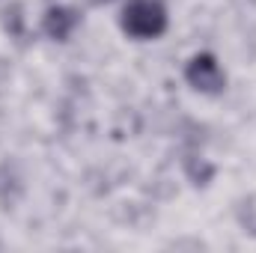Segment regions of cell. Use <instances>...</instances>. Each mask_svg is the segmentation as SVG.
Instances as JSON below:
<instances>
[{"mask_svg": "<svg viewBox=\"0 0 256 253\" xmlns=\"http://www.w3.org/2000/svg\"><path fill=\"white\" fill-rule=\"evenodd\" d=\"M92 3H96V6H104V3H110V0H92Z\"/></svg>", "mask_w": 256, "mask_h": 253, "instance_id": "4", "label": "cell"}, {"mask_svg": "<svg viewBox=\"0 0 256 253\" xmlns=\"http://www.w3.org/2000/svg\"><path fill=\"white\" fill-rule=\"evenodd\" d=\"M78 21H80L78 9H72V6H51L45 12V18H42V30H45L48 39L66 42L72 36V30L78 27Z\"/></svg>", "mask_w": 256, "mask_h": 253, "instance_id": "3", "label": "cell"}, {"mask_svg": "<svg viewBox=\"0 0 256 253\" xmlns=\"http://www.w3.org/2000/svg\"><path fill=\"white\" fill-rule=\"evenodd\" d=\"M185 80L206 96H218L226 86V74H224L214 54H194L185 66Z\"/></svg>", "mask_w": 256, "mask_h": 253, "instance_id": "2", "label": "cell"}, {"mask_svg": "<svg viewBox=\"0 0 256 253\" xmlns=\"http://www.w3.org/2000/svg\"><path fill=\"white\" fill-rule=\"evenodd\" d=\"M120 27L131 39H158L167 30V9L158 0H128Z\"/></svg>", "mask_w": 256, "mask_h": 253, "instance_id": "1", "label": "cell"}]
</instances>
